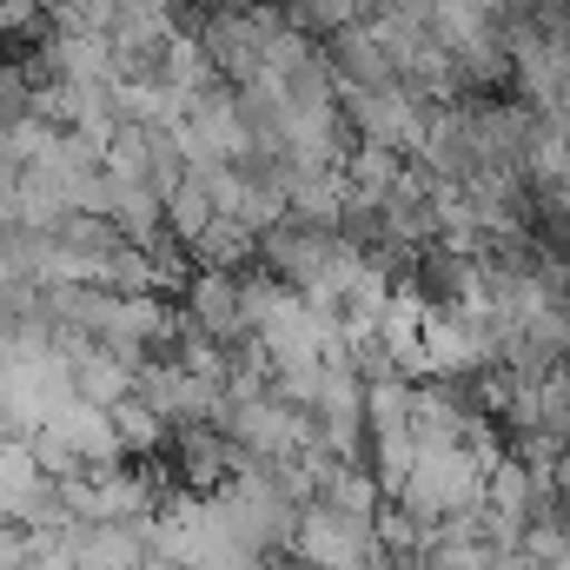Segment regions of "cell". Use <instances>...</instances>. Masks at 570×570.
Instances as JSON below:
<instances>
[{
  "instance_id": "obj_1",
  "label": "cell",
  "mask_w": 570,
  "mask_h": 570,
  "mask_svg": "<svg viewBox=\"0 0 570 570\" xmlns=\"http://www.w3.org/2000/svg\"><path fill=\"white\" fill-rule=\"evenodd\" d=\"M338 107H345V120H352L358 146H385V153H399V159H419L425 127H431V107H425V100H412L405 87L338 94Z\"/></svg>"
},
{
  "instance_id": "obj_2",
  "label": "cell",
  "mask_w": 570,
  "mask_h": 570,
  "mask_svg": "<svg viewBox=\"0 0 570 570\" xmlns=\"http://www.w3.org/2000/svg\"><path fill=\"white\" fill-rule=\"evenodd\" d=\"M379 551H385L379 544V524H352V518H338L325 504H312L298 518V544H292L298 570H372Z\"/></svg>"
},
{
  "instance_id": "obj_3",
  "label": "cell",
  "mask_w": 570,
  "mask_h": 570,
  "mask_svg": "<svg viewBox=\"0 0 570 570\" xmlns=\"http://www.w3.org/2000/svg\"><path fill=\"white\" fill-rule=\"evenodd\" d=\"M199 47H206L213 73H219L226 87H253V80L266 73V33H259V20H253V13L219 7V13L199 27Z\"/></svg>"
},
{
  "instance_id": "obj_4",
  "label": "cell",
  "mask_w": 570,
  "mask_h": 570,
  "mask_svg": "<svg viewBox=\"0 0 570 570\" xmlns=\"http://www.w3.org/2000/svg\"><path fill=\"white\" fill-rule=\"evenodd\" d=\"M179 292H186V332H199V338H213V345L253 338L246 298H239V279H233V273H193Z\"/></svg>"
},
{
  "instance_id": "obj_5",
  "label": "cell",
  "mask_w": 570,
  "mask_h": 570,
  "mask_svg": "<svg viewBox=\"0 0 570 570\" xmlns=\"http://www.w3.org/2000/svg\"><path fill=\"white\" fill-rule=\"evenodd\" d=\"M53 438L87 464V471H107V464H127V444H120V425H114V412H100V405H87V399H67L60 412H53Z\"/></svg>"
},
{
  "instance_id": "obj_6",
  "label": "cell",
  "mask_w": 570,
  "mask_h": 570,
  "mask_svg": "<svg viewBox=\"0 0 570 570\" xmlns=\"http://www.w3.org/2000/svg\"><path fill=\"white\" fill-rule=\"evenodd\" d=\"M73 399H87V405H100V412H120L127 399H140V365H127L120 352L94 345V352L73 365Z\"/></svg>"
},
{
  "instance_id": "obj_7",
  "label": "cell",
  "mask_w": 570,
  "mask_h": 570,
  "mask_svg": "<svg viewBox=\"0 0 570 570\" xmlns=\"http://www.w3.org/2000/svg\"><path fill=\"white\" fill-rule=\"evenodd\" d=\"M213 219H219V206H213V199H206V193H199L193 179H179V186L166 193V233H173V239H179L186 253H193V246L206 239V226H213Z\"/></svg>"
},
{
  "instance_id": "obj_8",
  "label": "cell",
  "mask_w": 570,
  "mask_h": 570,
  "mask_svg": "<svg viewBox=\"0 0 570 570\" xmlns=\"http://www.w3.org/2000/svg\"><path fill=\"white\" fill-rule=\"evenodd\" d=\"M114 425H120L127 458H159V451H173V425H166L146 399H127V405L114 412Z\"/></svg>"
}]
</instances>
